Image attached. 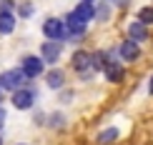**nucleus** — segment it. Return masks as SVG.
<instances>
[{"label":"nucleus","mask_w":153,"mask_h":145,"mask_svg":"<svg viewBox=\"0 0 153 145\" xmlns=\"http://www.w3.org/2000/svg\"><path fill=\"white\" fill-rule=\"evenodd\" d=\"M148 93L153 95V75H151V80H148Z\"/></svg>","instance_id":"nucleus-19"},{"label":"nucleus","mask_w":153,"mask_h":145,"mask_svg":"<svg viewBox=\"0 0 153 145\" xmlns=\"http://www.w3.org/2000/svg\"><path fill=\"white\" fill-rule=\"evenodd\" d=\"M0 103H3V85H0Z\"/></svg>","instance_id":"nucleus-21"},{"label":"nucleus","mask_w":153,"mask_h":145,"mask_svg":"<svg viewBox=\"0 0 153 145\" xmlns=\"http://www.w3.org/2000/svg\"><path fill=\"white\" fill-rule=\"evenodd\" d=\"M118 58L123 60V63H136L138 58H141V43H136V40H123L118 45Z\"/></svg>","instance_id":"nucleus-4"},{"label":"nucleus","mask_w":153,"mask_h":145,"mask_svg":"<svg viewBox=\"0 0 153 145\" xmlns=\"http://www.w3.org/2000/svg\"><path fill=\"white\" fill-rule=\"evenodd\" d=\"M85 28H88V23H83L75 13H68V18H65V30H68V38H80L83 33H85Z\"/></svg>","instance_id":"nucleus-8"},{"label":"nucleus","mask_w":153,"mask_h":145,"mask_svg":"<svg viewBox=\"0 0 153 145\" xmlns=\"http://www.w3.org/2000/svg\"><path fill=\"white\" fill-rule=\"evenodd\" d=\"M13 8H15L13 0H0V13H13Z\"/></svg>","instance_id":"nucleus-18"},{"label":"nucleus","mask_w":153,"mask_h":145,"mask_svg":"<svg viewBox=\"0 0 153 145\" xmlns=\"http://www.w3.org/2000/svg\"><path fill=\"white\" fill-rule=\"evenodd\" d=\"M20 145H25V143H20Z\"/></svg>","instance_id":"nucleus-24"},{"label":"nucleus","mask_w":153,"mask_h":145,"mask_svg":"<svg viewBox=\"0 0 153 145\" xmlns=\"http://www.w3.org/2000/svg\"><path fill=\"white\" fill-rule=\"evenodd\" d=\"M33 3H20V5H18V15H23V18H30V15H33Z\"/></svg>","instance_id":"nucleus-17"},{"label":"nucleus","mask_w":153,"mask_h":145,"mask_svg":"<svg viewBox=\"0 0 153 145\" xmlns=\"http://www.w3.org/2000/svg\"><path fill=\"white\" fill-rule=\"evenodd\" d=\"M73 70H78L83 78H91V70H95V55L88 53V50H78L71 60Z\"/></svg>","instance_id":"nucleus-1"},{"label":"nucleus","mask_w":153,"mask_h":145,"mask_svg":"<svg viewBox=\"0 0 153 145\" xmlns=\"http://www.w3.org/2000/svg\"><path fill=\"white\" fill-rule=\"evenodd\" d=\"M103 73H105V80H108V83H120L126 70H123V65L116 60V63H108V65L103 68Z\"/></svg>","instance_id":"nucleus-11"},{"label":"nucleus","mask_w":153,"mask_h":145,"mask_svg":"<svg viewBox=\"0 0 153 145\" xmlns=\"http://www.w3.org/2000/svg\"><path fill=\"white\" fill-rule=\"evenodd\" d=\"M63 83H65V73H63V70L53 68V70L45 73V85L50 88V90H58V88H63Z\"/></svg>","instance_id":"nucleus-12"},{"label":"nucleus","mask_w":153,"mask_h":145,"mask_svg":"<svg viewBox=\"0 0 153 145\" xmlns=\"http://www.w3.org/2000/svg\"><path fill=\"white\" fill-rule=\"evenodd\" d=\"M3 120H5V113L0 110V128H3Z\"/></svg>","instance_id":"nucleus-20"},{"label":"nucleus","mask_w":153,"mask_h":145,"mask_svg":"<svg viewBox=\"0 0 153 145\" xmlns=\"http://www.w3.org/2000/svg\"><path fill=\"white\" fill-rule=\"evenodd\" d=\"M20 68H23V73L28 75V78H38V75L45 73V60L38 58V55H25Z\"/></svg>","instance_id":"nucleus-6"},{"label":"nucleus","mask_w":153,"mask_h":145,"mask_svg":"<svg viewBox=\"0 0 153 145\" xmlns=\"http://www.w3.org/2000/svg\"><path fill=\"white\" fill-rule=\"evenodd\" d=\"M40 53H43V60H45L48 65H53V63L60 60L63 43L60 40H45V43H43V48H40Z\"/></svg>","instance_id":"nucleus-7"},{"label":"nucleus","mask_w":153,"mask_h":145,"mask_svg":"<svg viewBox=\"0 0 153 145\" xmlns=\"http://www.w3.org/2000/svg\"><path fill=\"white\" fill-rule=\"evenodd\" d=\"M15 30V15L13 13H0V35H10Z\"/></svg>","instance_id":"nucleus-13"},{"label":"nucleus","mask_w":153,"mask_h":145,"mask_svg":"<svg viewBox=\"0 0 153 145\" xmlns=\"http://www.w3.org/2000/svg\"><path fill=\"white\" fill-rule=\"evenodd\" d=\"M136 20H141L143 25H153V5H143V8L138 10Z\"/></svg>","instance_id":"nucleus-15"},{"label":"nucleus","mask_w":153,"mask_h":145,"mask_svg":"<svg viewBox=\"0 0 153 145\" xmlns=\"http://www.w3.org/2000/svg\"><path fill=\"white\" fill-rule=\"evenodd\" d=\"M10 103H13V108H18V110H28V108H33V103H35V93L25 90V88H18V90H13Z\"/></svg>","instance_id":"nucleus-5"},{"label":"nucleus","mask_w":153,"mask_h":145,"mask_svg":"<svg viewBox=\"0 0 153 145\" xmlns=\"http://www.w3.org/2000/svg\"><path fill=\"white\" fill-rule=\"evenodd\" d=\"M73 13L80 18L83 23H91V20H95V3H85V0H80L78 8H75Z\"/></svg>","instance_id":"nucleus-10"},{"label":"nucleus","mask_w":153,"mask_h":145,"mask_svg":"<svg viewBox=\"0 0 153 145\" xmlns=\"http://www.w3.org/2000/svg\"><path fill=\"white\" fill-rule=\"evenodd\" d=\"M111 18V8L108 5H95V20H108Z\"/></svg>","instance_id":"nucleus-16"},{"label":"nucleus","mask_w":153,"mask_h":145,"mask_svg":"<svg viewBox=\"0 0 153 145\" xmlns=\"http://www.w3.org/2000/svg\"><path fill=\"white\" fill-rule=\"evenodd\" d=\"M25 78L28 75L23 73V68H13V70L0 75V85H3V90H18V88H23Z\"/></svg>","instance_id":"nucleus-3"},{"label":"nucleus","mask_w":153,"mask_h":145,"mask_svg":"<svg viewBox=\"0 0 153 145\" xmlns=\"http://www.w3.org/2000/svg\"><path fill=\"white\" fill-rule=\"evenodd\" d=\"M0 145H3V138H0Z\"/></svg>","instance_id":"nucleus-23"},{"label":"nucleus","mask_w":153,"mask_h":145,"mask_svg":"<svg viewBox=\"0 0 153 145\" xmlns=\"http://www.w3.org/2000/svg\"><path fill=\"white\" fill-rule=\"evenodd\" d=\"M85 3H95V0H85Z\"/></svg>","instance_id":"nucleus-22"},{"label":"nucleus","mask_w":153,"mask_h":145,"mask_svg":"<svg viewBox=\"0 0 153 145\" xmlns=\"http://www.w3.org/2000/svg\"><path fill=\"white\" fill-rule=\"evenodd\" d=\"M43 33H45L48 40H65L68 38V30H65V20H58V18H48L43 23Z\"/></svg>","instance_id":"nucleus-2"},{"label":"nucleus","mask_w":153,"mask_h":145,"mask_svg":"<svg viewBox=\"0 0 153 145\" xmlns=\"http://www.w3.org/2000/svg\"><path fill=\"white\" fill-rule=\"evenodd\" d=\"M128 38H131V40H136V43L148 40V25H143L141 20H133L128 25Z\"/></svg>","instance_id":"nucleus-9"},{"label":"nucleus","mask_w":153,"mask_h":145,"mask_svg":"<svg viewBox=\"0 0 153 145\" xmlns=\"http://www.w3.org/2000/svg\"><path fill=\"white\" fill-rule=\"evenodd\" d=\"M113 140H118V128H105L103 133L98 135V143L100 145H108V143H113Z\"/></svg>","instance_id":"nucleus-14"}]
</instances>
